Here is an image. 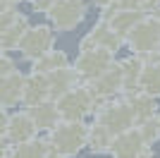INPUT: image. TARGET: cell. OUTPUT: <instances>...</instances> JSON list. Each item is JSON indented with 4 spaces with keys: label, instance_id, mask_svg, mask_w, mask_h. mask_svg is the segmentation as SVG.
Listing matches in <instances>:
<instances>
[{
    "label": "cell",
    "instance_id": "cell-31",
    "mask_svg": "<svg viewBox=\"0 0 160 158\" xmlns=\"http://www.w3.org/2000/svg\"><path fill=\"white\" fill-rule=\"evenodd\" d=\"M10 3H12V5L17 7V5H19V3H22V0H10Z\"/></svg>",
    "mask_w": 160,
    "mask_h": 158
},
{
    "label": "cell",
    "instance_id": "cell-6",
    "mask_svg": "<svg viewBox=\"0 0 160 158\" xmlns=\"http://www.w3.org/2000/svg\"><path fill=\"white\" fill-rule=\"evenodd\" d=\"M46 14L55 31H72L86 17V3L84 0H53Z\"/></svg>",
    "mask_w": 160,
    "mask_h": 158
},
{
    "label": "cell",
    "instance_id": "cell-23",
    "mask_svg": "<svg viewBox=\"0 0 160 158\" xmlns=\"http://www.w3.org/2000/svg\"><path fill=\"white\" fill-rule=\"evenodd\" d=\"M136 129H139V134H141V139H143V144H146V146H151L155 139H160V125H158V120H155V118L141 122Z\"/></svg>",
    "mask_w": 160,
    "mask_h": 158
},
{
    "label": "cell",
    "instance_id": "cell-2",
    "mask_svg": "<svg viewBox=\"0 0 160 158\" xmlns=\"http://www.w3.org/2000/svg\"><path fill=\"white\" fill-rule=\"evenodd\" d=\"M115 65V55L105 48H79V55L72 65V72L77 82L91 84L93 79H98L103 72H108Z\"/></svg>",
    "mask_w": 160,
    "mask_h": 158
},
{
    "label": "cell",
    "instance_id": "cell-17",
    "mask_svg": "<svg viewBox=\"0 0 160 158\" xmlns=\"http://www.w3.org/2000/svg\"><path fill=\"white\" fill-rule=\"evenodd\" d=\"M65 67H69V60H67L65 50H50L46 53L43 58L33 60L31 62V72H38V74H50L55 72V70H65Z\"/></svg>",
    "mask_w": 160,
    "mask_h": 158
},
{
    "label": "cell",
    "instance_id": "cell-21",
    "mask_svg": "<svg viewBox=\"0 0 160 158\" xmlns=\"http://www.w3.org/2000/svg\"><path fill=\"white\" fill-rule=\"evenodd\" d=\"M12 158H48V144L43 139H31L12 146Z\"/></svg>",
    "mask_w": 160,
    "mask_h": 158
},
{
    "label": "cell",
    "instance_id": "cell-4",
    "mask_svg": "<svg viewBox=\"0 0 160 158\" xmlns=\"http://www.w3.org/2000/svg\"><path fill=\"white\" fill-rule=\"evenodd\" d=\"M53 103H55V108H58L60 120H81L84 115L96 110V101L91 98V93H88V89L84 84L72 86L69 91L58 96Z\"/></svg>",
    "mask_w": 160,
    "mask_h": 158
},
{
    "label": "cell",
    "instance_id": "cell-20",
    "mask_svg": "<svg viewBox=\"0 0 160 158\" xmlns=\"http://www.w3.org/2000/svg\"><path fill=\"white\" fill-rule=\"evenodd\" d=\"M122 67V91H136L139 86V77H141V70H143V60L141 58H127L124 62H120Z\"/></svg>",
    "mask_w": 160,
    "mask_h": 158
},
{
    "label": "cell",
    "instance_id": "cell-29",
    "mask_svg": "<svg viewBox=\"0 0 160 158\" xmlns=\"http://www.w3.org/2000/svg\"><path fill=\"white\" fill-rule=\"evenodd\" d=\"M153 7V12H158L160 10V0H143V7L141 10H151Z\"/></svg>",
    "mask_w": 160,
    "mask_h": 158
},
{
    "label": "cell",
    "instance_id": "cell-24",
    "mask_svg": "<svg viewBox=\"0 0 160 158\" xmlns=\"http://www.w3.org/2000/svg\"><path fill=\"white\" fill-rule=\"evenodd\" d=\"M17 72V67H14V60L7 55V53H0V79L7 77V74Z\"/></svg>",
    "mask_w": 160,
    "mask_h": 158
},
{
    "label": "cell",
    "instance_id": "cell-13",
    "mask_svg": "<svg viewBox=\"0 0 160 158\" xmlns=\"http://www.w3.org/2000/svg\"><path fill=\"white\" fill-rule=\"evenodd\" d=\"M143 17H146V14L141 12V10H115V12H110L105 17V22L110 24V29H112L120 39H124Z\"/></svg>",
    "mask_w": 160,
    "mask_h": 158
},
{
    "label": "cell",
    "instance_id": "cell-15",
    "mask_svg": "<svg viewBox=\"0 0 160 158\" xmlns=\"http://www.w3.org/2000/svg\"><path fill=\"white\" fill-rule=\"evenodd\" d=\"M124 103L129 105V110H132V118H134V122H146V120H151V118H155V98L153 96H148V93H143V91H134L132 96H129Z\"/></svg>",
    "mask_w": 160,
    "mask_h": 158
},
{
    "label": "cell",
    "instance_id": "cell-22",
    "mask_svg": "<svg viewBox=\"0 0 160 158\" xmlns=\"http://www.w3.org/2000/svg\"><path fill=\"white\" fill-rule=\"evenodd\" d=\"M110 144H112V137H110V134H108L103 127H98V125H91V127H88L86 146H88V149H91L93 153L110 151Z\"/></svg>",
    "mask_w": 160,
    "mask_h": 158
},
{
    "label": "cell",
    "instance_id": "cell-11",
    "mask_svg": "<svg viewBox=\"0 0 160 158\" xmlns=\"http://www.w3.org/2000/svg\"><path fill=\"white\" fill-rule=\"evenodd\" d=\"M120 43H122V39L110 29V24H108L105 19H100L98 24L86 34V39L81 41V48H105V50H110L115 55V50H117Z\"/></svg>",
    "mask_w": 160,
    "mask_h": 158
},
{
    "label": "cell",
    "instance_id": "cell-16",
    "mask_svg": "<svg viewBox=\"0 0 160 158\" xmlns=\"http://www.w3.org/2000/svg\"><path fill=\"white\" fill-rule=\"evenodd\" d=\"M48 77V89H50V101H55L58 96H62L65 91H69L72 86H77V77L72 72V65L65 67V70H55V72L46 74Z\"/></svg>",
    "mask_w": 160,
    "mask_h": 158
},
{
    "label": "cell",
    "instance_id": "cell-27",
    "mask_svg": "<svg viewBox=\"0 0 160 158\" xmlns=\"http://www.w3.org/2000/svg\"><path fill=\"white\" fill-rule=\"evenodd\" d=\"M33 10H38V12H48L50 5H53V0H31Z\"/></svg>",
    "mask_w": 160,
    "mask_h": 158
},
{
    "label": "cell",
    "instance_id": "cell-12",
    "mask_svg": "<svg viewBox=\"0 0 160 158\" xmlns=\"http://www.w3.org/2000/svg\"><path fill=\"white\" fill-rule=\"evenodd\" d=\"M22 86H24V74L12 72L0 79V108H14L22 103Z\"/></svg>",
    "mask_w": 160,
    "mask_h": 158
},
{
    "label": "cell",
    "instance_id": "cell-19",
    "mask_svg": "<svg viewBox=\"0 0 160 158\" xmlns=\"http://www.w3.org/2000/svg\"><path fill=\"white\" fill-rule=\"evenodd\" d=\"M29 29V22L24 14H19V19L14 22L12 26H7L5 31L0 34V53H7V50H14V48L19 46L22 36H24V31Z\"/></svg>",
    "mask_w": 160,
    "mask_h": 158
},
{
    "label": "cell",
    "instance_id": "cell-7",
    "mask_svg": "<svg viewBox=\"0 0 160 158\" xmlns=\"http://www.w3.org/2000/svg\"><path fill=\"white\" fill-rule=\"evenodd\" d=\"M53 43H55V31H53V26H48V24H36V26H29L27 31H24V36H22L17 50H19L27 60H31V62H33V60L43 58L46 53L53 50Z\"/></svg>",
    "mask_w": 160,
    "mask_h": 158
},
{
    "label": "cell",
    "instance_id": "cell-26",
    "mask_svg": "<svg viewBox=\"0 0 160 158\" xmlns=\"http://www.w3.org/2000/svg\"><path fill=\"white\" fill-rule=\"evenodd\" d=\"M7 120H10L7 110H5V108H0V141L5 139V132H7Z\"/></svg>",
    "mask_w": 160,
    "mask_h": 158
},
{
    "label": "cell",
    "instance_id": "cell-32",
    "mask_svg": "<svg viewBox=\"0 0 160 158\" xmlns=\"http://www.w3.org/2000/svg\"><path fill=\"white\" fill-rule=\"evenodd\" d=\"M155 120H158V125H160V115H158V118H155Z\"/></svg>",
    "mask_w": 160,
    "mask_h": 158
},
{
    "label": "cell",
    "instance_id": "cell-30",
    "mask_svg": "<svg viewBox=\"0 0 160 158\" xmlns=\"http://www.w3.org/2000/svg\"><path fill=\"white\" fill-rule=\"evenodd\" d=\"M12 3H10V0H0V14H2V12H7V10H12Z\"/></svg>",
    "mask_w": 160,
    "mask_h": 158
},
{
    "label": "cell",
    "instance_id": "cell-25",
    "mask_svg": "<svg viewBox=\"0 0 160 158\" xmlns=\"http://www.w3.org/2000/svg\"><path fill=\"white\" fill-rule=\"evenodd\" d=\"M17 19H19V12H17V7H12V10L2 12V14H0V34L5 31L7 26H12Z\"/></svg>",
    "mask_w": 160,
    "mask_h": 158
},
{
    "label": "cell",
    "instance_id": "cell-8",
    "mask_svg": "<svg viewBox=\"0 0 160 158\" xmlns=\"http://www.w3.org/2000/svg\"><path fill=\"white\" fill-rule=\"evenodd\" d=\"M110 153H112V158H153L151 146L143 144L139 129H134V127L112 139Z\"/></svg>",
    "mask_w": 160,
    "mask_h": 158
},
{
    "label": "cell",
    "instance_id": "cell-10",
    "mask_svg": "<svg viewBox=\"0 0 160 158\" xmlns=\"http://www.w3.org/2000/svg\"><path fill=\"white\" fill-rule=\"evenodd\" d=\"M36 127H33L31 118H29L27 110H19V113H12L10 120H7V132H5V141L10 146H17V144H24V141H31L36 139Z\"/></svg>",
    "mask_w": 160,
    "mask_h": 158
},
{
    "label": "cell",
    "instance_id": "cell-28",
    "mask_svg": "<svg viewBox=\"0 0 160 158\" xmlns=\"http://www.w3.org/2000/svg\"><path fill=\"white\" fill-rule=\"evenodd\" d=\"M0 158H12V146L7 144L5 139L0 141Z\"/></svg>",
    "mask_w": 160,
    "mask_h": 158
},
{
    "label": "cell",
    "instance_id": "cell-3",
    "mask_svg": "<svg viewBox=\"0 0 160 158\" xmlns=\"http://www.w3.org/2000/svg\"><path fill=\"white\" fill-rule=\"evenodd\" d=\"M93 125L103 127V129L110 134V137H117L122 132H127L134 127V118H132V110L124 101H103V103L96 108V122Z\"/></svg>",
    "mask_w": 160,
    "mask_h": 158
},
{
    "label": "cell",
    "instance_id": "cell-1",
    "mask_svg": "<svg viewBox=\"0 0 160 158\" xmlns=\"http://www.w3.org/2000/svg\"><path fill=\"white\" fill-rule=\"evenodd\" d=\"M86 137H88V127L81 120H60L48 132V146L58 156L72 158L86 146Z\"/></svg>",
    "mask_w": 160,
    "mask_h": 158
},
{
    "label": "cell",
    "instance_id": "cell-9",
    "mask_svg": "<svg viewBox=\"0 0 160 158\" xmlns=\"http://www.w3.org/2000/svg\"><path fill=\"white\" fill-rule=\"evenodd\" d=\"M50 101V89H48V77L38 72L24 74V86H22V105L24 110L33 108L38 103Z\"/></svg>",
    "mask_w": 160,
    "mask_h": 158
},
{
    "label": "cell",
    "instance_id": "cell-5",
    "mask_svg": "<svg viewBox=\"0 0 160 158\" xmlns=\"http://www.w3.org/2000/svg\"><path fill=\"white\" fill-rule=\"evenodd\" d=\"M124 43L134 50V55H153L160 50V22L155 17H143L132 31L124 36Z\"/></svg>",
    "mask_w": 160,
    "mask_h": 158
},
{
    "label": "cell",
    "instance_id": "cell-14",
    "mask_svg": "<svg viewBox=\"0 0 160 158\" xmlns=\"http://www.w3.org/2000/svg\"><path fill=\"white\" fill-rule=\"evenodd\" d=\"M29 118H31L36 132H50L58 122H60V115H58V108H55L53 101H46V103H38L29 108Z\"/></svg>",
    "mask_w": 160,
    "mask_h": 158
},
{
    "label": "cell",
    "instance_id": "cell-18",
    "mask_svg": "<svg viewBox=\"0 0 160 158\" xmlns=\"http://www.w3.org/2000/svg\"><path fill=\"white\" fill-rule=\"evenodd\" d=\"M136 91H143V93H148V96H153V98L160 96V62H148V65H143Z\"/></svg>",
    "mask_w": 160,
    "mask_h": 158
}]
</instances>
